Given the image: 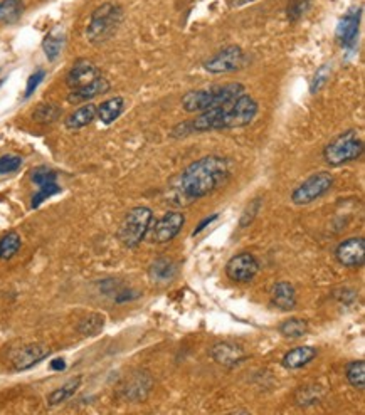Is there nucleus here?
Instances as JSON below:
<instances>
[{"mask_svg": "<svg viewBox=\"0 0 365 415\" xmlns=\"http://www.w3.org/2000/svg\"><path fill=\"white\" fill-rule=\"evenodd\" d=\"M258 103L253 96L239 94L232 101L222 104L209 111L201 113L193 120L180 125L177 130H182L184 135L187 133H204V131L214 130H231V128H243L253 123V120L258 115Z\"/></svg>", "mask_w": 365, "mask_h": 415, "instance_id": "1", "label": "nucleus"}, {"mask_svg": "<svg viewBox=\"0 0 365 415\" xmlns=\"http://www.w3.org/2000/svg\"><path fill=\"white\" fill-rule=\"evenodd\" d=\"M231 178V163L222 156L209 155L192 161L180 175L179 189L189 200L213 194Z\"/></svg>", "mask_w": 365, "mask_h": 415, "instance_id": "2", "label": "nucleus"}, {"mask_svg": "<svg viewBox=\"0 0 365 415\" xmlns=\"http://www.w3.org/2000/svg\"><path fill=\"white\" fill-rule=\"evenodd\" d=\"M243 93L244 86L241 82H227V85L210 86L204 87V89H196L187 93L182 98V106L187 113H204L232 101V99Z\"/></svg>", "mask_w": 365, "mask_h": 415, "instance_id": "3", "label": "nucleus"}, {"mask_svg": "<svg viewBox=\"0 0 365 415\" xmlns=\"http://www.w3.org/2000/svg\"><path fill=\"white\" fill-rule=\"evenodd\" d=\"M362 153L364 142L360 140L357 131L349 130L333 138L323 148V160L330 167H342V165L359 160Z\"/></svg>", "mask_w": 365, "mask_h": 415, "instance_id": "4", "label": "nucleus"}, {"mask_svg": "<svg viewBox=\"0 0 365 415\" xmlns=\"http://www.w3.org/2000/svg\"><path fill=\"white\" fill-rule=\"evenodd\" d=\"M123 11L116 4H103L91 14V20L88 24L86 36L91 44H101L108 41L116 32L118 25L121 24Z\"/></svg>", "mask_w": 365, "mask_h": 415, "instance_id": "5", "label": "nucleus"}, {"mask_svg": "<svg viewBox=\"0 0 365 415\" xmlns=\"http://www.w3.org/2000/svg\"><path fill=\"white\" fill-rule=\"evenodd\" d=\"M153 222V212L148 207H135L126 212L120 229H118V239L125 247L133 249L140 246L145 235L150 230Z\"/></svg>", "mask_w": 365, "mask_h": 415, "instance_id": "6", "label": "nucleus"}, {"mask_svg": "<svg viewBox=\"0 0 365 415\" xmlns=\"http://www.w3.org/2000/svg\"><path fill=\"white\" fill-rule=\"evenodd\" d=\"M333 175L330 172H318L310 175L301 185H298L292 194L293 204L308 205L323 197L333 187Z\"/></svg>", "mask_w": 365, "mask_h": 415, "instance_id": "7", "label": "nucleus"}, {"mask_svg": "<svg viewBox=\"0 0 365 415\" xmlns=\"http://www.w3.org/2000/svg\"><path fill=\"white\" fill-rule=\"evenodd\" d=\"M246 63V54L239 46H227L204 63V69L210 74H227L239 71Z\"/></svg>", "mask_w": 365, "mask_h": 415, "instance_id": "8", "label": "nucleus"}, {"mask_svg": "<svg viewBox=\"0 0 365 415\" xmlns=\"http://www.w3.org/2000/svg\"><path fill=\"white\" fill-rule=\"evenodd\" d=\"M186 224V217L179 211H169L155 222L150 240L155 244H167L175 239Z\"/></svg>", "mask_w": 365, "mask_h": 415, "instance_id": "9", "label": "nucleus"}, {"mask_svg": "<svg viewBox=\"0 0 365 415\" xmlns=\"http://www.w3.org/2000/svg\"><path fill=\"white\" fill-rule=\"evenodd\" d=\"M259 271V262L256 257L249 252H241L231 257L226 264V274L234 283H249Z\"/></svg>", "mask_w": 365, "mask_h": 415, "instance_id": "10", "label": "nucleus"}, {"mask_svg": "<svg viewBox=\"0 0 365 415\" xmlns=\"http://www.w3.org/2000/svg\"><path fill=\"white\" fill-rule=\"evenodd\" d=\"M337 261L345 268H359L365 259V240L362 237H352L340 242L335 251Z\"/></svg>", "mask_w": 365, "mask_h": 415, "instance_id": "11", "label": "nucleus"}, {"mask_svg": "<svg viewBox=\"0 0 365 415\" xmlns=\"http://www.w3.org/2000/svg\"><path fill=\"white\" fill-rule=\"evenodd\" d=\"M98 78H101V71L98 69V66L88 59H79L73 64L66 81H68V86L71 87V89H78V87H83L90 85V82H93L95 80H98Z\"/></svg>", "mask_w": 365, "mask_h": 415, "instance_id": "12", "label": "nucleus"}, {"mask_svg": "<svg viewBox=\"0 0 365 415\" xmlns=\"http://www.w3.org/2000/svg\"><path fill=\"white\" fill-rule=\"evenodd\" d=\"M360 17H362V8H352L350 12L342 17L340 22L337 25V41L340 42V46L350 47L354 46L359 36V25H360Z\"/></svg>", "mask_w": 365, "mask_h": 415, "instance_id": "13", "label": "nucleus"}, {"mask_svg": "<svg viewBox=\"0 0 365 415\" xmlns=\"http://www.w3.org/2000/svg\"><path fill=\"white\" fill-rule=\"evenodd\" d=\"M209 353L210 357H213V360L217 361V364L222 366H236L243 360H246V357H248L239 345L232 342L215 343L214 347L210 348Z\"/></svg>", "mask_w": 365, "mask_h": 415, "instance_id": "14", "label": "nucleus"}, {"mask_svg": "<svg viewBox=\"0 0 365 415\" xmlns=\"http://www.w3.org/2000/svg\"><path fill=\"white\" fill-rule=\"evenodd\" d=\"M51 349L46 345L41 343H32L28 347L20 348L14 357V366L16 370H28L30 366H34L39 361H42L44 358L49 357Z\"/></svg>", "mask_w": 365, "mask_h": 415, "instance_id": "15", "label": "nucleus"}, {"mask_svg": "<svg viewBox=\"0 0 365 415\" xmlns=\"http://www.w3.org/2000/svg\"><path fill=\"white\" fill-rule=\"evenodd\" d=\"M152 388V378L150 375L145 373V371H138V373L131 375V377L126 380V385L123 390H125V397L130 400H143L145 397L148 395Z\"/></svg>", "mask_w": 365, "mask_h": 415, "instance_id": "16", "label": "nucleus"}, {"mask_svg": "<svg viewBox=\"0 0 365 415\" xmlns=\"http://www.w3.org/2000/svg\"><path fill=\"white\" fill-rule=\"evenodd\" d=\"M108 89H109V82L104 80V78H98V80L90 82V85L78 87V89H73L71 94L68 96V101L73 104L90 101V99L96 98V96L104 94Z\"/></svg>", "mask_w": 365, "mask_h": 415, "instance_id": "17", "label": "nucleus"}, {"mask_svg": "<svg viewBox=\"0 0 365 415\" xmlns=\"http://www.w3.org/2000/svg\"><path fill=\"white\" fill-rule=\"evenodd\" d=\"M273 304L280 308L281 311H292L297 306V291H294L293 284L288 281H280L275 284L271 295Z\"/></svg>", "mask_w": 365, "mask_h": 415, "instance_id": "18", "label": "nucleus"}, {"mask_svg": "<svg viewBox=\"0 0 365 415\" xmlns=\"http://www.w3.org/2000/svg\"><path fill=\"white\" fill-rule=\"evenodd\" d=\"M316 353L318 352H316V348H313V347L293 348V349H289L287 355L283 357L281 364H283L285 368H288V370H298V368H301V366L310 364V361L316 357Z\"/></svg>", "mask_w": 365, "mask_h": 415, "instance_id": "19", "label": "nucleus"}, {"mask_svg": "<svg viewBox=\"0 0 365 415\" xmlns=\"http://www.w3.org/2000/svg\"><path fill=\"white\" fill-rule=\"evenodd\" d=\"M123 108H125V99L121 96H115V98H109L100 106H96V116L100 118L101 123L112 125L121 115Z\"/></svg>", "mask_w": 365, "mask_h": 415, "instance_id": "20", "label": "nucleus"}, {"mask_svg": "<svg viewBox=\"0 0 365 415\" xmlns=\"http://www.w3.org/2000/svg\"><path fill=\"white\" fill-rule=\"evenodd\" d=\"M175 273H177V269H175L174 262L169 261V259H164V257L157 259L150 266V278H152V281H155L158 284L170 283L174 279Z\"/></svg>", "mask_w": 365, "mask_h": 415, "instance_id": "21", "label": "nucleus"}, {"mask_svg": "<svg viewBox=\"0 0 365 415\" xmlns=\"http://www.w3.org/2000/svg\"><path fill=\"white\" fill-rule=\"evenodd\" d=\"M24 14L22 0H2L0 2V24L12 25Z\"/></svg>", "mask_w": 365, "mask_h": 415, "instance_id": "22", "label": "nucleus"}, {"mask_svg": "<svg viewBox=\"0 0 365 415\" xmlns=\"http://www.w3.org/2000/svg\"><path fill=\"white\" fill-rule=\"evenodd\" d=\"M96 118V106L95 104H85V106L78 108L73 115H69L68 120H66V126L69 130H79L85 128Z\"/></svg>", "mask_w": 365, "mask_h": 415, "instance_id": "23", "label": "nucleus"}, {"mask_svg": "<svg viewBox=\"0 0 365 415\" xmlns=\"http://www.w3.org/2000/svg\"><path fill=\"white\" fill-rule=\"evenodd\" d=\"M79 385H81V378L79 377L69 380L68 383H64V385L58 388V390L49 393V397H47V404L49 405L63 404V402H66L69 399V397H73L74 393H76Z\"/></svg>", "mask_w": 365, "mask_h": 415, "instance_id": "24", "label": "nucleus"}, {"mask_svg": "<svg viewBox=\"0 0 365 415\" xmlns=\"http://www.w3.org/2000/svg\"><path fill=\"white\" fill-rule=\"evenodd\" d=\"M308 331V323L301 318H289V320L283 321L280 326V333L285 336V338H301L303 335H306Z\"/></svg>", "mask_w": 365, "mask_h": 415, "instance_id": "25", "label": "nucleus"}, {"mask_svg": "<svg viewBox=\"0 0 365 415\" xmlns=\"http://www.w3.org/2000/svg\"><path fill=\"white\" fill-rule=\"evenodd\" d=\"M22 246L20 235L17 233H8L0 239V259L8 261L12 259Z\"/></svg>", "mask_w": 365, "mask_h": 415, "instance_id": "26", "label": "nucleus"}, {"mask_svg": "<svg viewBox=\"0 0 365 415\" xmlns=\"http://www.w3.org/2000/svg\"><path fill=\"white\" fill-rule=\"evenodd\" d=\"M61 113H63V109L56 106V104H41V106H37L36 111L32 113V120L42 125H51L59 120Z\"/></svg>", "mask_w": 365, "mask_h": 415, "instance_id": "27", "label": "nucleus"}, {"mask_svg": "<svg viewBox=\"0 0 365 415\" xmlns=\"http://www.w3.org/2000/svg\"><path fill=\"white\" fill-rule=\"evenodd\" d=\"M347 380L354 388L357 390H364L365 388V361H352V364L347 366Z\"/></svg>", "mask_w": 365, "mask_h": 415, "instance_id": "28", "label": "nucleus"}, {"mask_svg": "<svg viewBox=\"0 0 365 415\" xmlns=\"http://www.w3.org/2000/svg\"><path fill=\"white\" fill-rule=\"evenodd\" d=\"M103 326H104V318L101 316V314L95 313V314H90V316H86L85 320L79 323L78 331L85 336H95L103 330Z\"/></svg>", "mask_w": 365, "mask_h": 415, "instance_id": "29", "label": "nucleus"}, {"mask_svg": "<svg viewBox=\"0 0 365 415\" xmlns=\"http://www.w3.org/2000/svg\"><path fill=\"white\" fill-rule=\"evenodd\" d=\"M63 44H64V39L61 36H56V34H47L46 39L42 41V49L44 52H46L47 59L56 61L61 49H63Z\"/></svg>", "mask_w": 365, "mask_h": 415, "instance_id": "30", "label": "nucleus"}, {"mask_svg": "<svg viewBox=\"0 0 365 415\" xmlns=\"http://www.w3.org/2000/svg\"><path fill=\"white\" fill-rule=\"evenodd\" d=\"M320 395H322V388H318L315 385L303 387V388H298L297 402H298V405L308 407V405H315L316 402L320 400Z\"/></svg>", "mask_w": 365, "mask_h": 415, "instance_id": "31", "label": "nucleus"}, {"mask_svg": "<svg viewBox=\"0 0 365 415\" xmlns=\"http://www.w3.org/2000/svg\"><path fill=\"white\" fill-rule=\"evenodd\" d=\"M311 6V0H289L287 7V17L292 22L300 20Z\"/></svg>", "mask_w": 365, "mask_h": 415, "instance_id": "32", "label": "nucleus"}, {"mask_svg": "<svg viewBox=\"0 0 365 415\" xmlns=\"http://www.w3.org/2000/svg\"><path fill=\"white\" fill-rule=\"evenodd\" d=\"M59 192H61V187L56 182L47 183V185H41L39 187V190L32 197V209H37L39 205H41L42 202H46L49 197L59 194Z\"/></svg>", "mask_w": 365, "mask_h": 415, "instance_id": "33", "label": "nucleus"}, {"mask_svg": "<svg viewBox=\"0 0 365 415\" xmlns=\"http://www.w3.org/2000/svg\"><path fill=\"white\" fill-rule=\"evenodd\" d=\"M32 182L37 183L39 187L41 185H47V183H54L56 178H58V173L52 172V170L46 168V167H39L32 172Z\"/></svg>", "mask_w": 365, "mask_h": 415, "instance_id": "34", "label": "nucleus"}, {"mask_svg": "<svg viewBox=\"0 0 365 415\" xmlns=\"http://www.w3.org/2000/svg\"><path fill=\"white\" fill-rule=\"evenodd\" d=\"M22 165V159L19 155H4L0 156V175L17 172Z\"/></svg>", "mask_w": 365, "mask_h": 415, "instance_id": "35", "label": "nucleus"}, {"mask_svg": "<svg viewBox=\"0 0 365 415\" xmlns=\"http://www.w3.org/2000/svg\"><path fill=\"white\" fill-rule=\"evenodd\" d=\"M259 207H261V202H259V199H254L253 202H249L248 209H246L243 217H241V227L249 225L251 222H253V218L256 217V213L259 212Z\"/></svg>", "mask_w": 365, "mask_h": 415, "instance_id": "36", "label": "nucleus"}, {"mask_svg": "<svg viewBox=\"0 0 365 415\" xmlns=\"http://www.w3.org/2000/svg\"><path fill=\"white\" fill-rule=\"evenodd\" d=\"M44 76H46V71H42V69H37L36 73L30 74L29 81H28V87H25V94H24L25 98H29V96L37 89V86L42 82Z\"/></svg>", "mask_w": 365, "mask_h": 415, "instance_id": "37", "label": "nucleus"}, {"mask_svg": "<svg viewBox=\"0 0 365 415\" xmlns=\"http://www.w3.org/2000/svg\"><path fill=\"white\" fill-rule=\"evenodd\" d=\"M328 80V73H327V66H322V68L318 69V73L315 74L313 81H311V93H315V91H318L320 87L325 85V81Z\"/></svg>", "mask_w": 365, "mask_h": 415, "instance_id": "38", "label": "nucleus"}, {"mask_svg": "<svg viewBox=\"0 0 365 415\" xmlns=\"http://www.w3.org/2000/svg\"><path fill=\"white\" fill-rule=\"evenodd\" d=\"M214 221H217V213H214V216H210V217H208V218H204V221H202V222H201V224H199V225H197V229H196V230H193V233H192V235H197V234H201V233H202V230H204V229H205V227H208V225H210V224H213V222H214Z\"/></svg>", "mask_w": 365, "mask_h": 415, "instance_id": "39", "label": "nucleus"}, {"mask_svg": "<svg viewBox=\"0 0 365 415\" xmlns=\"http://www.w3.org/2000/svg\"><path fill=\"white\" fill-rule=\"evenodd\" d=\"M251 2H254V0H227V4H229L231 7H243L246 4Z\"/></svg>", "mask_w": 365, "mask_h": 415, "instance_id": "40", "label": "nucleus"}, {"mask_svg": "<svg viewBox=\"0 0 365 415\" xmlns=\"http://www.w3.org/2000/svg\"><path fill=\"white\" fill-rule=\"evenodd\" d=\"M51 366L54 370H64L66 368V364H64V360H54V361H52Z\"/></svg>", "mask_w": 365, "mask_h": 415, "instance_id": "41", "label": "nucleus"}]
</instances>
